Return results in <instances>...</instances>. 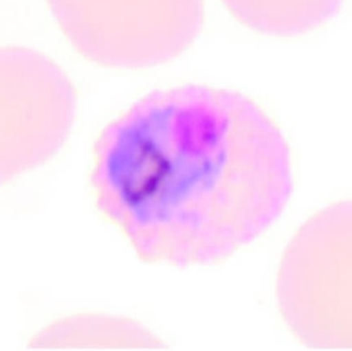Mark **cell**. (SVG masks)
<instances>
[{
  "mask_svg": "<svg viewBox=\"0 0 352 351\" xmlns=\"http://www.w3.org/2000/svg\"><path fill=\"white\" fill-rule=\"evenodd\" d=\"M293 164L276 122L250 97L186 84L151 93L95 139V210L146 264L230 261L285 212Z\"/></svg>",
  "mask_w": 352,
  "mask_h": 351,
  "instance_id": "6da1fadb",
  "label": "cell"
},
{
  "mask_svg": "<svg viewBox=\"0 0 352 351\" xmlns=\"http://www.w3.org/2000/svg\"><path fill=\"white\" fill-rule=\"evenodd\" d=\"M277 306L308 348L352 350V200L308 218L283 251Z\"/></svg>",
  "mask_w": 352,
  "mask_h": 351,
  "instance_id": "7a4b0ae2",
  "label": "cell"
},
{
  "mask_svg": "<svg viewBox=\"0 0 352 351\" xmlns=\"http://www.w3.org/2000/svg\"><path fill=\"white\" fill-rule=\"evenodd\" d=\"M82 57L116 69L162 65L186 52L205 20L204 0H47Z\"/></svg>",
  "mask_w": 352,
  "mask_h": 351,
  "instance_id": "3957f363",
  "label": "cell"
},
{
  "mask_svg": "<svg viewBox=\"0 0 352 351\" xmlns=\"http://www.w3.org/2000/svg\"><path fill=\"white\" fill-rule=\"evenodd\" d=\"M76 107L74 84L52 58L29 47H0V188L60 154Z\"/></svg>",
  "mask_w": 352,
  "mask_h": 351,
  "instance_id": "277c9868",
  "label": "cell"
},
{
  "mask_svg": "<svg viewBox=\"0 0 352 351\" xmlns=\"http://www.w3.org/2000/svg\"><path fill=\"white\" fill-rule=\"evenodd\" d=\"M33 350H160L165 341L138 319L103 313H74L43 326L28 341Z\"/></svg>",
  "mask_w": 352,
  "mask_h": 351,
  "instance_id": "5b68a950",
  "label": "cell"
},
{
  "mask_svg": "<svg viewBox=\"0 0 352 351\" xmlns=\"http://www.w3.org/2000/svg\"><path fill=\"white\" fill-rule=\"evenodd\" d=\"M232 16L256 32L275 37L301 36L338 14L345 0H221Z\"/></svg>",
  "mask_w": 352,
  "mask_h": 351,
  "instance_id": "8992f818",
  "label": "cell"
}]
</instances>
